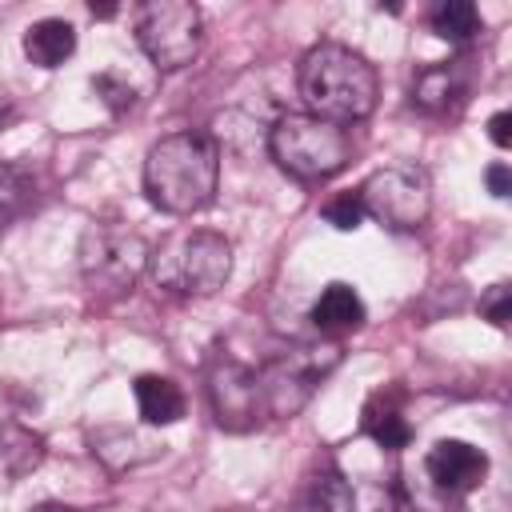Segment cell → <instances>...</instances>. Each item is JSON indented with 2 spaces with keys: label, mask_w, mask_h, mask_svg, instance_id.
<instances>
[{
  "label": "cell",
  "mask_w": 512,
  "mask_h": 512,
  "mask_svg": "<svg viewBox=\"0 0 512 512\" xmlns=\"http://www.w3.org/2000/svg\"><path fill=\"white\" fill-rule=\"evenodd\" d=\"M424 476L444 496H468L488 476V456L468 440H436L424 456Z\"/></svg>",
  "instance_id": "10"
},
{
  "label": "cell",
  "mask_w": 512,
  "mask_h": 512,
  "mask_svg": "<svg viewBox=\"0 0 512 512\" xmlns=\"http://www.w3.org/2000/svg\"><path fill=\"white\" fill-rule=\"evenodd\" d=\"M464 88H468V80H464L460 64H428L412 80V100L428 112H448L464 96Z\"/></svg>",
  "instance_id": "17"
},
{
  "label": "cell",
  "mask_w": 512,
  "mask_h": 512,
  "mask_svg": "<svg viewBox=\"0 0 512 512\" xmlns=\"http://www.w3.org/2000/svg\"><path fill=\"white\" fill-rule=\"evenodd\" d=\"M484 180H488V192H492L496 200H504V196L512 192V176H508V164H492V168L484 172Z\"/></svg>",
  "instance_id": "25"
},
{
  "label": "cell",
  "mask_w": 512,
  "mask_h": 512,
  "mask_svg": "<svg viewBox=\"0 0 512 512\" xmlns=\"http://www.w3.org/2000/svg\"><path fill=\"white\" fill-rule=\"evenodd\" d=\"M428 24L440 40L448 44H464L480 32V12L472 0H440L432 12H428Z\"/></svg>",
  "instance_id": "19"
},
{
  "label": "cell",
  "mask_w": 512,
  "mask_h": 512,
  "mask_svg": "<svg viewBox=\"0 0 512 512\" xmlns=\"http://www.w3.org/2000/svg\"><path fill=\"white\" fill-rule=\"evenodd\" d=\"M360 428H364V436H372L384 452H400V448H408V440H412V424L404 420L400 404L388 400L384 392H376V396L364 404Z\"/></svg>",
  "instance_id": "18"
},
{
  "label": "cell",
  "mask_w": 512,
  "mask_h": 512,
  "mask_svg": "<svg viewBox=\"0 0 512 512\" xmlns=\"http://www.w3.org/2000/svg\"><path fill=\"white\" fill-rule=\"evenodd\" d=\"M208 404L220 428L228 432H248L260 416V384L256 368L216 352L208 364Z\"/></svg>",
  "instance_id": "9"
},
{
  "label": "cell",
  "mask_w": 512,
  "mask_h": 512,
  "mask_svg": "<svg viewBox=\"0 0 512 512\" xmlns=\"http://www.w3.org/2000/svg\"><path fill=\"white\" fill-rule=\"evenodd\" d=\"M148 240L120 224H88L80 236V276L100 296L128 292L148 268Z\"/></svg>",
  "instance_id": "6"
},
{
  "label": "cell",
  "mask_w": 512,
  "mask_h": 512,
  "mask_svg": "<svg viewBox=\"0 0 512 512\" xmlns=\"http://www.w3.org/2000/svg\"><path fill=\"white\" fill-rule=\"evenodd\" d=\"M92 444V456L108 468V472H124V468H136V464H148L164 452V444L148 440L144 432L136 428H124V424H108V428H96L88 436Z\"/></svg>",
  "instance_id": "11"
},
{
  "label": "cell",
  "mask_w": 512,
  "mask_h": 512,
  "mask_svg": "<svg viewBox=\"0 0 512 512\" xmlns=\"http://www.w3.org/2000/svg\"><path fill=\"white\" fill-rule=\"evenodd\" d=\"M324 220H328L332 228H340V232L360 228V220H364L360 196H356V192H340V196H332V200L324 204Z\"/></svg>",
  "instance_id": "21"
},
{
  "label": "cell",
  "mask_w": 512,
  "mask_h": 512,
  "mask_svg": "<svg viewBox=\"0 0 512 512\" xmlns=\"http://www.w3.org/2000/svg\"><path fill=\"white\" fill-rule=\"evenodd\" d=\"M132 396H136V412H140V420L152 424V428L176 424V420L184 416V392H180V384L168 380V376H156V372L136 376Z\"/></svg>",
  "instance_id": "15"
},
{
  "label": "cell",
  "mask_w": 512,
  "mask_h": 512,
  "mask_svg": "<svg viewBox=\"0 0 512 512\" xmlns=\"http://www.w3.org/2000/svg\"><path fill=\"white\" fill-rule=\"evenodd\" d=\"M292 512H356V488L336 464H324L304 480Z\"/></svg>",
  "instance_id": "14"
},
{
  "label": "cell",
  "mask_w": 512,
  "mask_h": 512,
  "mask_svg": "<svg viewBox=\"0 0 512 512\" xmlns=\"http://www.w3.org/2000/svg\"><path fill=\"white\" fill-rule=\"evenodd\" d=\"M72 52H76V28L68 20L44 16V20L28 24V32H24V56L36 68H60Z\"/></svg>",
  "instance_id": "16"
},
{
  "label": "cell",
  "mask_w": 512,
  "mask_h": 512,
  "mask_svg": "<svg viewBox=\"0 0 512 512\" xmlns=\"http://www.w3.org/2000/svg\"><path fill=\"white\" fill-rule=\"evenodd\" d=\"M44 460V436L20 420H0V488L20 484Z\"/></svg>",
  "instance_id": "12"
},
{
  "label": "cell",
  "mask_w": 512,
  "mask_h": 512,
  "mask_svg": "<svg viewBox=\"0 0 512 512\" xmlns=\"http://www.w3.org/2000/svg\"><path fill=\"white\" fill-rule=\"evenodd\" d=\"M220 148L204 132L160 136L144 156V196L168 216H192L216 200Z\"/></svg>",
  "instance_id": "2"
},
{
  "label": "cell",
  "mask_w": 512,
  "mask_h": 512,
  "mask_svg": "<svg viewBox=\"0 0 512 512\" xmlns=\"http://www.w3.org/2000/svg\"><path fill=\"white\" fill-rule=\"evenodd\" d=\"M300 100L312 116L332 120V124H356L368 120L376 100H380V76L376 68L348 44L320 40L304 52L300 72H296Z\"/></svg>",
  "instance_id": "1"
},
{
  "label": "cell",
  "mask_w": 512,
  "mask_h": 512,
  "mask_svg": "<svg viewBox=\"0 0 512 512\" xmlns=\"http://www.w3.org/2000/svg\"><path fill=\"white\" fill-rule=\"evenodd\" d=\"M480 316H484L488 324L504 328L508 316H512V288H508V284H492V288L480 296Z\"/></svg>",
  "instance_id": "23"
},
{
  "label": "cell",
  "mask_w": 512,
  "mask_h": 512,
  "mask_svg": "<svg viewBox=\"0 0 512 512\" xmlns=\"http://www.w3.org/2000/svg\"><path fill=\"white\" fill-rule=\"evenodd\" d=\"M92 88H96V96L112 108V112H128L132 104H136V92H132V84H120L112 72H104V76H96L92 80Z\"/></svg>",
  "instance_id": "22"
},
{
  "label": "cell",
  "mask_w": 512,
  "mask_h": 512,
  "mask_svg": "<svg viewBox=\"0 0 512 512\" xmlns=\"http://www.w3.org/2000/svg\"><path fill=\"white\" fill-rule=\"evenodd\" d=\"M32 200H36V180H32V172H24L20 164L0 160V232H4L12 220H20V216L32 208Z\"/></svg>",
  "instance_id": "20"
},
{
  "label": "cell",
  "mask_w": 512,
  "mask_h": 512,
  "mask_svg": "<svg viewBox=\"0 0 512 512\" xmlns=\"http://www.w3.org/2000/svg\"><path fill=\"white\" fill-rule=\"evenodd\" d=\"M12 120H16V108H12L8 96H0V132H4V124H12Z\"/></svg>",
  "instance_id": "26"
},
{
  "label": "cell",
  "mask_w": 512,
  "mask_h": 512,
  "mask_svg": "<svg viewBox=\"0 0 512 512\" xmlns=\"http://www.w3.org/2000/svg\"><path fill=\"white\" fill-rule=\"evenodd\" d=\"M356 196H360L364 216L380 220L392 232H416L432 212V184L412 164H388L372 172L356 188Z\"/></svg>",
  "instance_id": "8"
},
{
  "label": "cell",
  "mask_w": 512,
  "mask_h": 512,
  "mask_svg": "<svg viewBox=\"0 0 512 512\" xmlns=\"http://www.w3.org/2000/svg\"><path fill=\"white\" fill-rule=\"evenodd\" d=\"M364 320H368V308H364L360 292H356L352 284H344V280H332V284L316 296V304H312V324H316V332H324V336L356 332Z\"/></svg>",
  "instance_id": "13"
},
{
  "label": "cell",
  "mask_w": 512,
  "mask_h": 512,
  "mask_svg": "<svg viewBox=\"0 0 512 512\" xmlns=\"http://www.w3.org/2000/svg\"><path fill=\"white\" fill-rule=\"evenodd\" d=\"M340 364V344H300L276 360H268L264 368H256V384H260V412L264 416H296L316 384Z\"/></svg>",
  "instance_id": "5"
},
{
  "label": "cell",
  "mask_w": 512,
  "mask_h": 512,
  "mask_svg": "<svg viewBox=\"0 0 512 512\" xmlns=\"http://www.w3.org/2000/svg\"><path fill=\"white\" fill-rule=\"evenodd\" d=\"M488 136H492L496 148H508L512 144V112H496L488 120Z\"/></svg>",
  "instance_id": "24"
},
{
  "label": "cell",
  "mask_w": 512,
  "mask_h": 512,
  "mask_svg": "<svg viewBox=\"0 0 512 512\" xmlns=\"http://www.w3.org/2000/svg\"><path fill=\"white\" fill-rule=\"evenodd\" d=\"M268 156L288 176L316 184L344 172V164L352 160V140H348V128L332 120H320L312 112H284L268 128Z\"/></svg>",
  "instance_id": "3"
},
{
  "label": "cell",
  "mask_w": 512,
  "mask_h": 512,
  "mask_svg": "<svg viewBox=\"0 0 512 512\" xmlns=\"http://www.w3.org/2000/svg\"><path fill=\"white\" fill-rule=\"evenodd\" d=\"M200 36L204 20L200 8L188 0H148L136 12V44L160 72L192 64L200 52Z\"/></svg>",
  "instance_id": "7"
},
{
  "label": "cell",
  "mask_w": 512,
  "mask_h": 512,
  "mask_svg": "<svg viewBox=\"0 0 512 512\" xmlns=\"http://www.w3.org/2000/svg\"><path fill=\"white\" fill-rule=\"evenodd\" d=\"M148 272L172 296H212L232 276V244L208 228L180 232L148 256Z\"/></svg>",
  "instance_id": "4"
},
{
  "label": "cell",
  "mask_w": 512,
  "mask_h": 512,
  "mask_svg": "<svg viewBox=\"0 0 512 512\" xmlns=\"http://www.w3.org/2000/svg\"><path fill=\"white\" fill-rule=\"evenodd\" d=\"M32 512H76V508H68V504H56V500H48V504H36Z\"/></svg>",
  "instance_id": "27"
}]
</instances>
